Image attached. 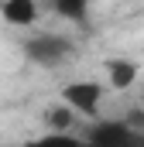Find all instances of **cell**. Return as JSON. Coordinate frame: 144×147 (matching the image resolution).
I'll list each match as a JSON object with an SVG mask.
<instances>
[{"instance_id":"cell-1","label":"cell","mask_w":144,"mask_h":147,"mask_svg":"<svg viewBox=\"0 0 144 147\" xmlns=\"http://www.w3.org/2000/svg\"><path fill=\"white\" fill-rule=\"evenodd\" d=\"M82 147H144V127L130 120H100L82 134Z\"/></svg>"},{"instance_id":"cell-2","label":"cell","mask_w":144,"mask_h":147,"mask_svg":"<svg viewBox=\"0 0 144 147\" xmlns=\"http://www.w3.org/2000/svg\"><path fill=\"white\" fill-rule=\"evenodd\" d=\"M72 51H75V45H72L65 34H55V31H41V34H35L31 41H24V58H28L31 65H41V69H58V65H65L72 58Z\"/></svg>"},{"instance_id":"cell-3","label":"cell","mask_w":144,"mask_h":147,"mask_svg":"<svg viewBox=\"0 0 144 147\" xmlns=\"http://www.w3.org/2000/svg\"><path fill=\"white\" fill-rule=\"evenodd\" d=\"M103 96H107V89H103V82H96V79H75V82H69V86L62 89V103H65L72 113L89 116V120L100 113Z\"/></svg>"},{"instance_id":"cell-4","label":"cell","mask_w":144,"mask_h":147,"mask_svg":"<svg viewBox=\"0 0 144 147\" xmlns=\"http://www.w3.org/2000/svg\"><path fill=\"white\" fill-rule=\"evenodd\" d=\"M0 14L10 28H31L38 21V0H3Z\"/></svg>"},{"instance_id":"cell-5","label":"cell","mask_w":144,"mask_h":147,"mask_svg":"<svg viewBox=\"0 0 144 147\" xmlns=\"http://www.w3.org/2000/svg\"><path fill=\"white\" fill-rule=\"evenodd\" d=\"M103 69H107V79H110L113 89H130L137 82V65L127 62V58H107Z\"/></svg>"},{"instance_id":"cell-6","label":"cell","mask_w":144,"mask_h":147,"mask_svg":"<svg viewBox=\"0 0 144 147\" xmlns=\"http://www.w3.org/2000/svg\"><path fill=\"white\" fill-rule=\"evenodd\" d=\"M21 147H82V137L72 134V130H48L41 137H31Z\"/></svg>"},{"instance_id":"cell-7","label":"cell","mask_w":144,"mask_h":147,"mask_svg":"<svg viewBox=\"0 0 144 147\" xmlns=\"http://www.w3.org/2000/svg\"><path fill=\"white\" fill-rule=\"evenodd\" d=\"M89 3L93 0H52L55 14L65 17V21H72V24H86L89 21Z\"/></svg>"},{"instance_id":"cell-8","label":"cell","mask_w":144,"mask_h":147,"mask_svg":"<svg viewBox=\"0 0 144 147\" xmlns=\"http://www.w3.org/2000/svg\"><path fill=\"white\" fill-rule=\"evenodd\" d=\"M55 130H72V110L69 106H55V113L48 116Z\"/></svg>"}]
</instances>
